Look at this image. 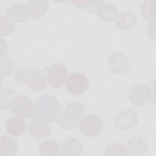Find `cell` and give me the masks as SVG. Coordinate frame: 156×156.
<instances>
[{
  "mask_svg": "<svg viewBox=\"0 0 156 156\" xmlns=\"http://www.w3.org/2000/svg\"><path fill=\"white\" fill-rule=\"evenodd\" d=\"M60 113V102L52 94H43L37 99L32 108L31 118H38L44 121H54Z\"/></svg>",
  "mask_w": 156,
  "mask_h": 156,
  "instance_id": "obj_1",
  "label": "cell"
},
{
  "mask_svg": "<svg viewBox=\"0 0 156 156\" xmlns=\"http://www.w3.org/2000/svg\"><path fill=\"white\" fill-rule=\"evenodd\" d=\"M85 109L82 104L71 101L60 112L57 124L62 129L71 130L76 128L85 115Z\"/></svg>",
  "mask_w": 156,
  "mask_h": 156,
  "instance_id": "obj_2",
  "label": "cell"
},
{
  "mask_svg": "<svg viewBox=\"0 0 156 156\" xmlns=\"http://www.w3.org/2000/svg\"><path fill=\"white\" fill-rule=\"evenodd\" d=\"M15 82L21 85H27L30 89L41 91L46 88L45 75L38 69L20 68L15 74Z\"/></svg>",
  "mask_w": 156,
  "mask_h": 156,
  "instance_id": "obj_3",
  "label": "cell"
},
{
  "mask_svg": "<svg viewBox=\"0 0 156 156\" xmlns=\"http://www.w3.org/2000/svg\"><path fill=\"white\" fill-rule=\"evenodd\" d=\"M104 129V123L99 116L89 114L80 121L79 130L85 137H93L99 135Z\"/></svg>",
  "mask_w": 156,
  "mask_h": 156,
  "instance_id": "obj_4",
  "label": "cell"
},
{
  "mask_svg": "<svg viewBox=\"0 0 156 156\" xmlns=\"http://www.w3.org/2000/svg\"><path fill=\"white\" fill-rule=\"evenodd\" d=\"M128 98L134 105L142 107L151 102L152 99V93L147 86L139 83L132 86L129 89Z\"/></svg>",
  "mask_w": 156,
  "mask_h": 156,
  "instance_id": "obj_5",
  "label": "cell"
},
{
  "mask_svg": "<svg viewBox=\"0 0 156 156\" xmlns=\"http://www.w3.org/2000/svg\"><path fill=\"white\" fill-rule=\"evenodd\" d=\"M139 116L138 113L130 108L124 109L116 114L114 117L115 126L122 130H129L134 129L138 124Z\"/></svg>",
  "mask_w": 156,
  "mask_h": 156,
  "instance_id": "obj_6",
  "label": "cell"
},
{
  "mask_svg": "<svg viewBox=\"0 0 156 156\" xmlns=\"http://www.w3.org/2000/svg\"><path fill=\"white\" fill-rule=\"evenodd\" d=\"M89 87L87 77L80 72L71 73L66 81V88L71 94L79 95L86 91Z\"/></svg>",
  "mask_w": 156,
  "mask_h": 156,
  "instance_id": "obj_7",
  "label": "cell"
},
{
  "mask_svg": "<svg viewBox=\"0 0 156 156\" xmlns=\"http://www.w3.org/2000/svg\"><path fill=\"white\" fill-rule=\"evenodd\" d=\"M46 79L48 83L54 88H62L67 78L66 67L60 63H55L46 69Z\"/></svg>",
  "mask_w": 156,
  "mask_h": 156,
  "instance_id": "obj_8",
  "label": "cell"
},
{
  "mask_svg": "<svg viewBox=\"0 0 156 156\" xmlns=\"http://www.w3.org/2000/svg\"><path fill=\"white\" fill-rule=\"evenodd\" d=\"M108 66L114 74H123L126 73L130 66L127 55L122 52H112L108 57Z\"/></svg>",
  "mask_w": 156,
  "mask_h": 156,
  "instance_id": "obj_9",
  "label": "cell"
},
{
  "mask_svg": "<svg viewBox=\"0 0 156 156\" xmlns=\"http://www.w3.org/2000/svg\"><path fill=\"white\" fill-rule=\"evenodd\" d=\"M51 133V127L48 122L38 118H32L28 125V134L35 139L40 140L49 136Z\"/></svg>",
  "mask_w": 156,
  "mask_h": 156,
  "instance_id": "obj_10",
  "label": "cell"
},
{
  "mask_svg": "<svg viewBox=\"0 0 156 156\" xmlns=\"http://www.w3.org/2000/svg\"><path fill=\"white\" fill-rule=\"evenodd\" d=\"M32 108V102L28 96L17 95L13 101L11 109L14 114L28 118L31 116Z\"/></svg>",
  "mask_w": 156,
  "mask_h": 156,
  "instance_id": "obj_11",
  "label": "cell"
},
{
  "mask_svg": "<svg viewBox=\"0 0 156 156\" xmlns=\"http://www.w3.org/2000/svg\"><path fill=\"white\" fill-rule=\"evenodd\" d=\"M7 13L18 23H23L29 18V9L27 4L15 3L7 9Z\"/></svg>",
  "mask_w": 156,
  "mask_h": 156,
  "instance_id": "obj_12",
  "label": "cell"
},
{
  "mask_svg": "<svg viewBox=\"0 0 156 156\" xmlns=\"http://www.w3.org/2000/svg\"><path fill=\"white\" fill-rule=\"evenodd\" d=\"M5 128L7 132L12 136H20L26 131V122L20 116H12L7 120Z\"/></svg>",
  "mask_w": 156,
  "mask_h": 156,
  "instance_id": "obj_13",
  "label": "cell"
},
{
  "mask_svg": "<svg viewBox=\"0 0 156 156\" xmlns=\"http://www.w3.org/2000/svg\"><path fill=\"white\" fill-rule=\"evenodd\" d=\"M126 147L132 155H143L146 154L149 149L146 141L139 136H132L126 143Z\"/></svg>",
  "mask_w": 156,
  "mask_h": 156,
  "instance_id": "obj_14",
  "label": "cell"
},
{
  "mask_svg": "<svg viewBox=\"0 0 156 156\" xmlns=\"http://www.w3.org/2000/svg\"><path fill=\"white\" fill-rule=\"evenodd\" d=\"M97 13L99 18L106 23L115 21L118 16V11L116 7L110 2H104L98 9Z\"/></svg>",
  "mask_w": 156,
  "mask_h": 156,
  "instance_id": "obj_15",
  "label": "cell"
},
{
  "mask_svg": "<svg viewBox=\"0 0 156 156\" xmlns=\"http://www.w3.org/2000/svg\"><path fill=\"white\" fill-rule=\"evenodd\" d=\"M83 153V146L76 138L66 139L62 144V155H81Z\"/></svg>",
  "mask_w": 156,
  "mask_h": 156,
  "instance_id": "obj_16",
  "label": "cell"
},
{
  "mask_svg": "<svg viewBox=\"0 0 156 156\" xmlns=\"http://www.w3.org/2000/svg\"><path fill=\"white\" fill-rule=\"evenodd\" d=\"M18 149L17 141L13 138L2 135L0 138V155H14Z\"/></svg>",
  "mask_w": 156,
  "mask_h": 156,
  "instance_id": "obj_17",
  "label": "cell"
},
{
  "mask_svg": "<svg viewBox=\"0 0 156 156\" xmlns=\"http://www.w3.org/2000/svg\"><path fill=\"white\" fill-rule=\"evenodd\" d=\"M39 151L40 154L43 156L58 155L60 152V146L55 140L47 139L40 144Z\"/></svg>",
  "mask_w": 156,
  "mask_h": 156,
  "instance_id": "obj_18",
  "label": "cell"
},
{
  "mask_svg": "<svg viewBox=\"0 0 156 156\" xmlns=\"http://www.w3.org/2000/svg\"><path fill=\"white\" fill-rule=\"evenodd\" d=\"M136 24V18L132 11H125L118 15L115 26L124 30H129L133 28Z\"/></svg>",
  "mask_w": 156,
  "mask_h": 156,
  "instance_id": "obj_19",
  "label": "cell"
},
{
  "mask_svg": "<svg viewBox=\"0 0 156 156\" xmlns=\"http://www.w3.org/2000/svg\"><path fill=\"white\" fill-rule=\"evenodd\" d=\"M30 15L33 20H38L42 17L47 12L48 1H28Z\"/></svg>",
  "mask_w": 156,
  "mask_h": 156,
  "instance_id": "obj_20",
  "label": "cell"
},
{
  "mask_svg": "<svg viewBox=\"0 0 156 156\" xmlns=\"http://www.w3.org/2000/svg\"><path fill=\"white\" fill-rule=\"evenodd\" d=\"M18 94L15 90L6 87L2 88L0 91V106L2 109L10 110L14 99Z\"/></svg>",
  "mask_w": 156,
  "mask_h": 156,
  "instance_id": "obj_21",
  "label": "cell"
},
{
  "mask_svg": "<svg viewBox=\"0 0 156 156\" xmlns=\"http://www.w3.org/2000/svg\"><path fill=\"white\" fill-rule=\"evenodd\" d=\"M16 28L15 20L9 16L1 15L0 17V35L5 36L12 34Z\"/></svg>",
  "mask_w": 156,
  "mask_h": 156,
  "instance_id": "obj_22",
  "label": "cell"
},
{
  "mask_svg": "<svg viewBox=\"0 0 156 156\" xmlns=\"http://www.w3.org/2000/svg\"><path fill=\"white\" fill-rule=\"evenodd\" d=\"M129 152L125 145L119 142L108 144L104 150V155H128Z\"/></svg>",
  "mask_w": 156,
  "mask_h": 156,
  "instance_id": "obj_23",
  "label": "cell"
},
{
  "mask_svg": "<svg viewBox=\"0 0 156 156\" xmlns=\"http://www.w3.org/2000/svg\"><path fill=\"white\" fill-rule=\"evenodd\" d=\"M155 1H145L141 5V12L143 18L147 21H155Z\"/></svg>",
  "mask_w": 156,
  "mask_h": 156,
  "instance_id": "obj_24",
  "label": "cell"
},
{
  "mask_svg": "<svg viewBox=\"0 0 156 156\" xmlns=\"http://www.w3.org/2000/svg\"><path fill=\"white\" fill-rule=\"evenodd\" d=\"M72 2L78 8L85 9L89 12H97L100 5L104 2V1H74Z\"/></svg>",
  "mask_w": 156,
  "mask_h": 156,
  "instance_id": "obj_25",
  "label": "cell"
},
{
  "mask_svg": "<svg viewBox=\"0 0 156 156\" xmlns=\"http://www.w3.org/2000/svg\"><path fill=\"white\" fill-rule=\"evenodd\" d=\"M13 69V65L9 57L1 58V76H9L11 74Z\"/></svg>",
  "mask_w": 156,
  "mask_h": 156,
  "instance_id": "obj_26",
  "label": "cell"
},
{
  "mask_svg": "<svg viewBox=\"0 0 156 156\" xmlns=\"http://www.w3.org/2000/svg\"><path fill=\"white\" fill-rule=\"evenodd\" d=\"M1 58H3L5 56L6 54L8 52V44L7 43L3 40V38H1Z\"/></svg>",
  "mask_w": 156,
  "mask_h": 156,
  "instance_id": "obj_27",
  "label": "cell"
},
{
  "mask_svg": "<svg viewBox=\"0 0 156 156\" xmlns=\"http://www.w3.org/2000/svg\"><path fill=\"white\" fill-rule=\"evenodd\" d=\"M155 21L154 22H151L149 24V26L147 27V32L149 34V37L154 40H155Z\"/></svg>",
  "mask_w": 156,
  "mask_h": 156,
  "instance_id": "obj_28",
  "label": "cell"
}]
</instances>
